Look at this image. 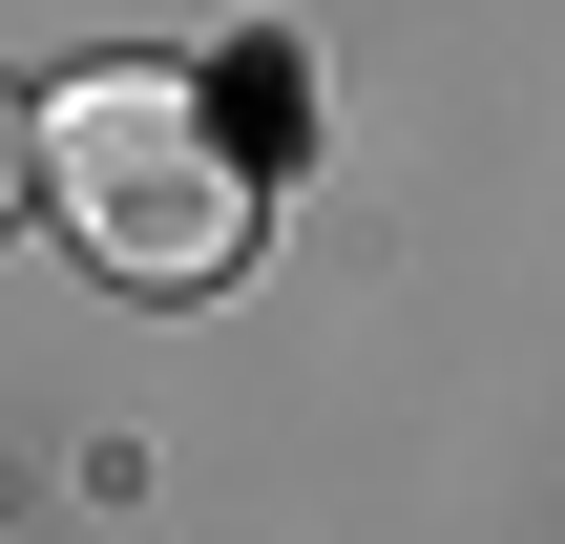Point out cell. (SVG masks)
I'll list each match as a JSON object with an SVG mask.
<instances>
[{
  "label": "cell",
  "mask_w": 565,
  "mask_h": 544,
  "mask_svg": "<svg viewBox=\"0 0 565 544\" xmlns=\"http://www.w3.org/2000/svg\"><path fill=\"white\" fill-rule=\"evenodd\" d=\"M273 126H294L273 42H231V84L210 63H84L42 105V210L84 231L105 294H231L252 210H273Z\"/></svg>",
  "instance_id": "6da1fadb"
}]
</instances>
